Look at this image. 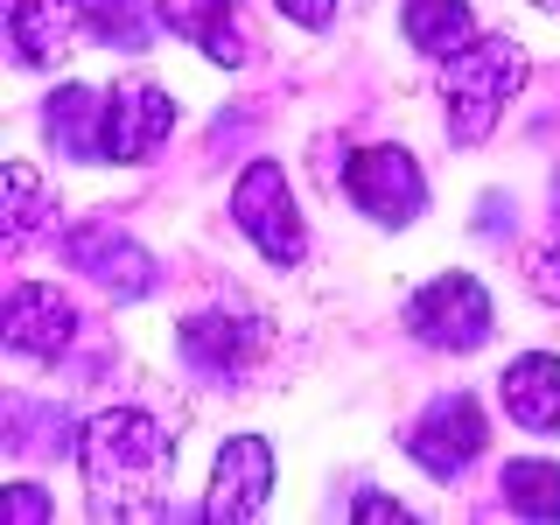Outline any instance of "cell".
<instances>
[{
    "mask_svg": "<svg viewBox=\"0 0 560 525\" xmlns=\"http://www.w3.org/2000/svg\"><path fill=\"white\" fill-rule=\"evenodd\" d=\"M84 483H92V518H162L175 442L154 413L113 407L84 428Z\"/></svg>",
    "mask_w": 560,
    "mask_h": 525,
    "instance_id": "6da1fadb",
    "label": "cell"
},
{
    "mask_svg": "<svg viewBox=\"0 0 560 525\" xmlns=\"http://www.w3.org/2000/svg\"><path fill=\"white\" fill-rule=\"evenodd\" d=\"M525 84V49L504 35H477L469 49L448 57V133L455 148H477V140L504 119L512 92Z\"/></svg>",
    "mask_w": 560,
    "mask_h": 525,
    "instance_id": "7a4b0ae2",
    "label": "cell"
},
{
    "mask_svg": "<svg viewBox=\"0 0 560 525\" xmlns=\"http://www.w3.org/2000/svg\"><path fill=\"white\" fill-rule=\"evenodd\" d=\"M232 218H238V232L259 245V253L273 259V267H294V259L308 253V232H302V210H294L288 197V175H280L273 162H253L238 175V189H232Z\"/></svg>",
    "mask_w": 560,
    "mask_h": 525,
    "instance_id": "3957f363",
    "label": "cell"
},
{
    "mask_svg": "<svg viewBox=\"0 0 560 525\" xmlns=\"http://www.w3.org/2000/svg\"><path fill=\"white\" fill-rule=\"evenodd\" d=\"M407 329L434 350H477L490 337V294L469 273H442L407 302Z\"/></svg>",
    "mask_w": 560,
    "mask_h": 525,
    "instance_id": "277c9868",
    "label": "cell"
},
{
    "mask_svg": "<svg viewBox=\"0 0 560 525\" xmlns=\"http://www.w3.org/2000/svg\"><path fill=\"white\" fill-rule=\"evenodd\" d=\"M483 442H490L483 407H477V399H463V393L434 399V407L407 428V455L428 469V477H463V469L483 455Z\"/></svg>",
    "mask_w": 560,
    "mask_h": 525,
    "instance_id": "5b68a950",
    "label": "cell"
},
{
    "mask_svg": "<svg viewBox=\"0 0 560 525\" xmlns=\"http://www.w3.org/2000/svg\"><path fill=\"white\" fill-rule=\"evenodd\" d=\"M273 498V448L259 434H238V442L218 448V469H210V498H203V518L210 525H238V518H259Z\"/></svg>",
    "mask_w": 560,
    "mask_h": 525,
    "instance_id": "8992f818",
    "label": "cell"
},
{
    "mask_svg": "<svg viewBox=\"0 0 560 525\" xmlns=\"http://www.w3.org/2000/svg\"><path fill=\"white\" fill-rule=\"evenodd\" d=\"M175 127V105L162 84H148V78H127V84H113V98H105V140H98V154H113V162H148L154 148L168 140Z\"/></svg>",
    "mask_w": 560,
    "mask_h": 525,
    "instance_id": "52a82bcc",
    "label": "cell"
},
{
    "mask_svg": "<svg viewBox=\"0 0 560 525\" xmlns=\"http://www.w3.org/2000/svg\"><path fill=\"white\" fill-rule=\"evenodd\" d=\"M343 189L350 203H364L378 224H407L420 218V168L407 148H358L343 168Z\"/></svg>",
    "mask_w": 560,
    "mask_h": 525,
    "instance_id": "ba28073f",
    "label": "cell"
},
{
    "mask_svg": "<svg viewBox=\"0 0 560 525\" xmlns=\"http://www.w3.org/2000/svg\"><path fill=\"white\" fill-rule=\"evenodd\" d=\"M70 259H78L113 302H140V294L154 288V259L140 253L127 232H113V224H78V232H70Z\"/></svg>",
    "mask_w": 560,
    "mask_h": 525,
    "instance_id": "9c48e42d",
    "label": "cell"
},
{
    "mask_svg": "<svg viewBox=\"0 0 560 525\" xmlns=\"http://www.w3.org/2000/svg\"><path fill=\"white\" fill-rule=\"evenodd\" d=\"M70 329H78V315L57 288H14L8 294V315H0V337L8 350H22V358H57L70 343Z\"/></svg>",
    "mask_w": 560,
    "mask_h": 525,
    "instance_id": "30bf717a",
    "label": "cell"
},
{
    "mask_svg": "<svg viewBox=\"0 0 560 525\" xmlns=\"http://www.w3.org/2000/svg\"><path fill=\"white\" fill-rule=\"evenodd\" d=\"M504 413L525 434H560V358H547V350L518 358L504 372Z\"/></svg>",
    "mask_w": 560,
    "mask_h": 525,
    "instance_id": "8fae6325",
    "label": "cell"
},
{
    "mask_svg": "<svg viewBox=\"0 0 560 525\" xmlns=\"http://www.w3.org/2000/svg\"><path fill=\"white\" fill-rule=\"evenodd\" d=\"M253 343H259V329L245 323V315L203 308V315H189V323H183V358H189V372H238V364L253 358Z\"/></svg>",
    "mask_w": 560,
    "mask_h": 525,
    "instance_id": "7c38bea8",
    "label": "cell"
},
{
    "mask_svg": "<svg viewBox=\"0 0 560 525\" xmlns=\"http://www.w3.org/2000/svg\"><path fill=\"white\" fill-rule=\"evenodd\" d=\"M70 28H78V14H70V0H14L8 14V35H14V57L22 63H57L70 49Z\"/></svg>",
    "mask_w": 560,
    "mask_h": 525,
    "instance_id": "4fadbf2b",
    "label": "cell"
},
{
    "mask_svg": "<svg viewBox=\"0 0 560 525\" xmlns=\"http://www.w3.org/2000/svg\"><path fill=\"white\" fill-rule=\"evenodd\" d=\"M43 127H49V140H57L63 154H98V140H105V92H92V84H63V92L49 98Z\"/></svg>",
    "mask_w": 560,
    "mask_h": 525,
    "instance_id": "5bb4252c",
    "label": "cell"
},
{
    "mask_svg": "<svg viewBox=\"0 0 560 525\" xmlns=\"http://www.w3.org/2000/svg\"><path fill=\"white\" fill-rule=\"evenodd\" d=\"M399 28H407V43L428 49V57H455V49L477 43V22H469L463 0H407Z\"/></svg>",
    "mask_w": 560,
    "mask_h": 525,
    "instance_id": "9a60e30c",
    "label": "cell"
},
{
    "mask_svg": "<svg viewBox=\"0 0 560 525\" xmlns=\"http://www.w3.org/2000/svg\"><path fill=\"white\" fill-rule=\"evenodd\" d=\"M154 8H162V22L175 35H197L203 57H218V63L245 57V49L232 43V0H154Z\"/></svg>",
    "mask_w": 560,
    "mask_h": 525,
    "instance_id": "2e32d148",
    "label": "cell"
},
{
    "mask_svg": "<svg viewBox=\"0 0 560 525\" xmlns=\"http://www.w3.org/2000/svg\"><path fill=\"white\" fill-rule=\"evenodd\" d=\"M504 504L518 518H560V463H504Z\"/></svg>",
    "mask_w": 560,
    "mask_h": 525,
    "instance_id": "e0dca14e",
    "label": "cell"
},
{
    "mask_svg": "<svg viewBox=\"0 0 560 525\" xmlns=\"http://www.w3.org/2000/svg\"><path fill=\"white\" fill-rule=\"evenodd\" d=\"M84 22H92L98 43H119V49H140V43H148L140 0H84Z\"/></svg>",
    "mask_w": 560,
    "mask_h": 525,
    "instance_id": "ac0fdd59",
    "label": "cell"
},
{
    "mask_svg": "<svg viewBox=\"0 0 560 525\" xmlns=\"http://www.w3.org/2000/svg\"><path fill=\"white\" fill-rule=\"evenodd\" d=\"M28 224H43V183H35L28 162L8 168V238H22Z\"/></svg>",
    "mask_w": 560,
    "mask_h": 525,
    "instance_id": "d6986e66",
    "label": "cell"
},
{
    "mask_svg": "<svg viewBox=\"0 0 560 525\" xmlns=\"http://www.w3.org/2000/svg\"><path fill=\"white\" fill-rule=\"evenodd\" d=\"M0 512H8V518H22V525H35V518H49V498H43V490H28V483H14Z\"/></svg>",
    "mask_w": 560,
    "mask_h": 525,
    "instance_id": "ffe728a7",
    "label": "cell"
},
{
    "mask_svg": "<svg viewBox=\"0 0 560 525\" xmlns=\"http://www.w3.org/2000/svg\"><path fill=\"white\" fill-rule=\"evenodd\" d=\"M280 14H288V22H302V28H323L329 14H337V0H280Z\"/></svg>",
    "mask_w": 560,
    "mask_h": 525,
    "instance_id": "44dd1931",
    "label": "cell"
},
{
    "mask_svg": "<svg viewBox=\"0 0 560 525\" xmlns=\"http://www.w3.org/2000/svg\"><path fill=\"white\" fill-rule=\"evenodd\" d=\"M358 518H407L393 498H358Z\"/></svg>",
    "mask_w": 560,
    "mask_h": 525,
    "instance_id": "7402d4cb",
    "label": "cell"
},
{
    "mask_svg": "<svg viewBox=\"0 0 560 525\" xmlns=\"http://www.w3.org/2000/svg\"><path fill=\"white\" fill-rule=\"evenodd\" d=\"M533 8H560V0H533Z\"/></svg>",
    "mask_w": 560,
    "mask_h": 525,
    "instance_id": "603a6c76",
    "label": "cell"
}]
</instances>
